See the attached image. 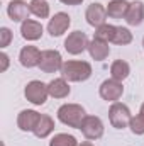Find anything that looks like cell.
<instances>
[{
    "mask_svg": "<svg viewBox=\"0 0 144 146\" xmlns=\"http://www.w3.org/2000/svg\"><path fill=\"white\" fill-rule=\"evenodd\" d=\"M61 76L66 82H85L92 76V65L88 61H65L61 66Z\"/></svg>",
    "mask_w": 144,
    "mask_h": 146,
    "instance_id": "1",
    "label": "cell"
},
{
    "mask_svg": "<svg viewBox=\"0 0 144 146\" xmlns=\"http://www.w3.org/2000/svg\"><path fill=\"white\" fill-rule=\"evenodd\" d=\"M85 117H87V112L80 104H63L58 109V119L63 124L75 129L81 127V122L85 121Z\"/></svg>",
    "mask_w": 144,
    "mask_h": 146,
    "instance_id": "2",
    "label": "cell"
},
{
    "mask_svg": "<svg viewBox=\"0 0 144 146\" xmlns=\"http://www.w3.org/2000/svg\"><path fill=\"white\" fill-rule=\"evenodd\" d=\"M24 95L26 99L34 104V106H44L48 97H49V90H48V85L39 82V80H32L26 85L24 88Z\"/></svg>",
    "mask_w": 144,
    "mask_h": 146,
    "instance_id": "3",
    "label": "cell"
},
{
    "mask_svg": "<svg viewBox=\"0 0 144 146\" xmlns=\"http://www.w3.org/2000/svg\"><path fill=\"white\" fill-rule=\"evenodd\" d=\"M108 119H110V124L115 127V129H124L131 124V110L126 104H120V102H114L108 109Z\"/></svg>",
    "mask_w": 144,
    "mask_h": 146,
    "instance_id": "4",
    "label": "cell"
},
{
    "mask_svg": "<svg viewBox=\"0 0 144 146\" xmlns=\"http://www.w3.org/2000/svg\"><path fill=\"white\" fill-rule=\"evenodd\" d=\"M63 63H65V61H63L59 51H56V49H46V51H42V54H41L39 68L44 73H56V72H61Z\"/></svg>",
    "mask_w": 144,
    "mask_h": 146,
    "instance_id": "5",
    "label": "cell"
},
{
    "mask_svg": "<svg viewBox=\"0 0 144 146\" xmlns=\"http://www.w3.org/2000/svg\"><path fill=\"white\" fill-rule=\"evenodd\" d=\"M80 131L83 133V136L87 139H98V138L104 136L105 127H104V122H102L100 117H97V115H87L85 121L81 122Z\"/></svg>",
    "mask_w": 144,
    "mask_h": 146,
    "instance_id": "6",
    "label": "cell"
},
{
    "mask_svg": "<svg viewBox=\"0 0 144 146\" xmlns=\"http://www.w3.org/2000/svg\"><path fill=\"white\" fill-rule=\"evenodd\" d=\"M98 94L104 100L107 102H117L122 94H124V87H122V82H117L114 78H108L105 82H102L100 88H98Z\"/></svg>",
    "mask_w": 144,
    "mask_h": 146,
    "instance_id": "7",
    "label": "cell"
},
{
    "mask_svg": "<svg viewBox=\"0 0 144 146\" xmlns=\"http://www.w3.org/2000/svg\"><path fill=\"white\" fill-rule=\"evenodd\" d=\"M70 24H71V17L66 12H58V14H54L49 19V22H48V33L53 37H59L68 31Z\"/></svg>",
    "mask_w": 144,
    "mask_h": 146,
    "instance_id": "8",
    "label": "cell"
},
{
    "mask_svg": "<svg viewBox=\"0 0 144 146\" xmlns=\"http://www.w3.org/2000/svg\"><path fill=\"white\" fill-rule=\"evenodd\" d=\"M88 37L81 31H75L65 39V49L70 54H81L85 49H88Z\"/></svg>",
    "mask_w": 144,
    "mask_h": 146,
    "instance_id": "9",
    "label": "cell"
},
{
    "mask_svg": "<svg viewBox=\"0 0 144 146\" xmlns=\"http://www.w3.org/2000/svg\"><path fill=\"white\" fill-rule=\"evenodd\" d=\"M85 19L92 27H100L102 24H105L107 21V7H104L102 3H92L88 5L87 12H85Z\"/></svg>",
    "mask_w": 144,
    "mask_h": 146,
    "instance_id": "10",
    "label": "cell"
},
{
    "mask_svg": "<svg viewBox=\"0 0 144 146\" xmlns=\"http://www.w3.org/2000/svg\"><path fill=\"white\" fill-rule=\"evenodd\" d=\"M7 14H9L10 21L22 24L24 21L29 19L31 9H29L27 2H24V0H12V2L7 5Z\"/></svg>",
    "mask_w": 144,
    "mask_h": 146,
    "instance_id": "11",
    "label": "cell"
},
{
    "mask_svg": "<svg viewBox=\"0 0 144 146\" xmlns=\"http://www.w3.org/2000/svg\"><path fill=\"white\" fill-rule=\"evenodd\" d=\"M39 119H41L39 112H36L32 109H24V110H20V114L17 115V126H19L20 131H26V133L31 131L32 133L36 129Z\"/></svg>",
    "mask_w": 144,
    "mask_h": 146,
    "instance_id": "12",
    "label": "cell"
},
{
    "mask_svg": "<svg viewBox=\"0 0 144 146\" xmlns=\"http://www.w3.org/2000/svg\"><path fill=\"white\" fill-rule=\"evenodd\" d=\"M41 54L42 51H39L36 46H24L19 53V61L26 68H34L41 63Z\"/></svg>",
    "mask_w": 144,
    "mask_h": 146,
    "instance_id": "13",
    "label": "cell"
},
{
    "mask_svg": "<svg viewBox=\"0 0 144 146\" xmlns=\"http://www.w3.org/2000/svg\"><path fill=\"white\" fill-rule=\"evenodd\" d=\"M42 33H44V27L37 21L27 19V21H24L20 24V34H22L24 39H27V41H37V39H41Z\"/></svg>",
    "mask_w": 144,
    "mask_h": 146,
    "instance_id": "14",
    "label": "cell"
},
{
    "mask_svg": "<svg viewBox=\"0 0 144 146\" xmlns=\"http://www.w3.org/2000/svg\"><path fill=\"white\" fill-rule=\"evenodd\" d=\"M48 90H49V95L53 99H65L70 95L71 88L68 85V82L61 76V78H54L48 83Z\"/></svg>",
    "mask_w": 144,
    "mask_h": 146,
    "instance_id": "15",
    "label": "cell"
},
{
    "mask_svg": "<svg viewBox=\"0 0 144 146\" xmlns=\"http://www.w3.org/2000/svg\"><path fill=\"white\" fill-rule=\"evenodd\" d=\"M88 53L95 61H104L110 54V46L105 41H100V39L93 37V41H90V44H88Z\"/></svg>",
    "mask_w": 144,
    "mask_h": 146,
    "instance_id": "16",
    "label": "cell"
},
{
    "mask_svg": "<svg viewBox=\"0 0 144 146\" xmlns=\"http://www.w3.org/2000/svg\"><path fill=\"white\" fill-rule=\"evenodd\" d=\"M144 21V3L136 0L129 5V10L126 14V22L129 26H141Z\"/></svg>",
    "mask_w": 144,
    "mask_h": 146,
    "instance_id": "17",
    "label": "cell"
},
{
    "mask_svg": "<svg viewBox=\"0 0 144 146\" xmlns=\"http://www.w3.org/2000/svg\"><path fill=\"white\" fill-rule=\"evenodd\" d=\"M53 131H54V121H53L49 115L41 114V119H39V122H37L36 129L32 131L34 136L39 138V139H44V138H48Z\"/></svg>",
    "mask_w": 144,
    "mask_h": 146,
    "instance_id": "18",
    "label": "cell"
},
{
    "mask_svg": "<svg viewBox=\"0 0 144 146\" xmlns=\"http://www.w3.org/2000/svg\"><path fill=\"white\" fill-rule=\"evenodd\" d=\"M129 2L127 0H112L107 5V15L112 19H126V14L129 10Z\"/></svg>",
    "mask_w": 144,
    "mask_h": 146,
    "instance_id": "19",
    "label": "cell"
},
{
    "mask_svg": "<svg viewBox=\"0 0 144 146\" xmlns=\"http://www.w3.org/2000/svg\"><path fill=\"white\" fill-rule=\"evenodd\" d=\"M131 73V66L127 61L124 60H115L112 65H110V76L117 82H124Z\"/></svg>",
    "mask_w": 144,
    "mask_h": 146,
    "instance_id": "20",
    "label": "cell"
},
{
    "mask_svg": "<svg viewBox=\"0 0 144 146\" xmlns=\"http://www.w3.org/2000/svg\"><path fill=\"white\" fill-rule=\"evenodd\" d=\"M115 31H117V26H112V24H102L100 27L95 29V39H100V41H105V42H112V39L115 36Z\"/></svg>",
    "mask_w": 144,
    "mask_h": 146,
    "instance_id": "21",
    "label": "cell"
},
{
    "mask_svg": "<svg viewBox=\"0 0 144 146\" xmlns=\"http://www.w3.org/2000/svg\"><path fill=\"white\" fill-rule=\"evenodd\" d=\"M29 9H31V14H34L39 19L49 17V3L46 0H31Z\"/></svg>",
    "mask_w": 144,
    "mask_h": 146,
    "instance_id": "22",
    "label": "cell"
},
{
    "mask_svg": "<svg viewBox=\"0 0 144 146\" xmlns=\"http://www.w3.org/2000/svg\"><path fill=\"white\" fill-rule=\"evenodd\" d=\"M112 42H114V44H119V46L131 44V42H132V33H131L127 27L117 26V31H115V36L112 39Z\"/></svg>",
    "mask_w": 144,
    "mask_h": 146,
    "instance_id": "23",
    "label": "cell"
},
{
    "mask_svg": "<svg viewBox=\"0 0 144 146\" xmlns=\"http://www.w3.org/2000/svg\"><path fill=\"white\" fill-rule=\"evenodd\" d=\"M49 146H78V141H76V138L71 136V134L59 133V134H56L49 141Z\"/></svg>",
    "mask_w": 144,
    "mask_h": 146,
    "instance_id": "24",
    "label": "cell"
},
{
    "mask_svg": "<svg viewBox=\"0 0 144 146\" xmlns=\"http://www.w3.org/2000/svg\"><path fill=\"white\" fill-rule=\"evenodd\" d=\"M129 127H131V131L134 134H144V114L143 112H139L137 115H134L131 119Z\"/></svg>",
    "mask_w": 144,
    "mask_h": 146,
    "instance_id": "25",
    "label": "cell"
},
{
    "mask_svg": "<svg viewBox=\"0 0 144 146\" xmlns=\"http://www.w3.org/2000/svg\"><path fill=\"white\" fill-rule=\"evenodd\" d=\"M12 41V31L9 27H2L0 29V48H7Z\"/></svg>",
    "mask_w": 144,
    "mask_h": 146,
    "instance_id": "26",
    "label": "cell"
},
{
    "mask_svg": "<svg viewBox=\"0 0 144 146\" xmlns=\"http://www.w3.org/2000/svg\"><path fill=\"white\" fill-rule=\"evenodd\" d=\"M0 61H2V68H0V72H7V68H9V63H10V58H9V54L7 53H0Z\"/></svg>",
    "mask_w": 144,
    "mask_h": 146,
    "instance_id": "27",
    "label": "cell"
},
{
    "mask_svg": "<svg viewBox=\"0 0 144 146\" xmlns=\"http://www.w3.org/2000/svg\"><path fill=\"white\" fill-rule=\"evenodd\" d=\"M59 2H63L65 5H80L83 0H59Z\"/></svg>",
    "mask_w": 144,
    "mask_h": 146,
    "instance_id": "28",
    "label": "cell"
},
{
    "mask_svg": "<svg viewBox=\"0 0 144 146\" xmlns=\"http://www.w3.org/2000/svg\"><path fill=\"white\" fill-rule=\"evenodd\" d=\"M78 146H93L92 143H88V141H85V143H81V145H78Z\"/></svg>",
    "mask_w": 144,
    "mask_h": 146,
    "instance_id": "29",
    "label": "cell"
},
{
    "mask_svg": "<svg viewBox=\"0 0 144 146\" xmlns=\"http://www.w3.org/2000/svg\"><path fill=\"white\" fill-rule=\"evenodd\" d=\"M139 112H143V114H144V104L141 106V110H139Z\"/></svg>",
    "mask_w": 144,
    "mask_h": 146,
    "instance_id": "30",
    "label": "cell"
},
{
    "mask_svg": "<svg viewBox=\"0 0 144 146\" xmlns=\"http://www.w3.org/2000/svg\"><path fill=\"white\" fill-rule=\"evenodd\" d=\"M143 46H144V39H143Z\"/></svg>",
    "mask_w": 144,
    "mask_h": 146,
    "instance_id": "31",
    "label": "cell"
}]
</instances>
